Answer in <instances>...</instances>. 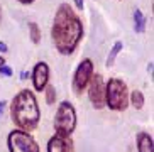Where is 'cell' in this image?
Returning <instances> with one entry per match:
<instances>
[{
    "instance_id": "17",
    "label": "cell",
    "mask_w": 154,
    "mask_h": 152,
    "mask_svg": "<svg viewBox=\"0 0 154 152\" xmlns=\"http://www.w3.org/2000/svg\"><path fill=\"white\" fill-rule=\"evenodd\" d=\"M73 2H75V5H76V9H80V10L85 7V0H73Z\"/></svg>"
},
{
    "instance_id": "9",
    "label": "cell",
    "mask_w": 154,
    "mask_h": 152,
    "mask_svg": "<svg viewBox=\"0 0 154 152\" xmlns=\"http://www.w3.org/2000/svg\"><path fill=\"white\" fill-rule=\"evenodd\" d=\"M48 152H75V149H73V142L69 137L54 135L48 142Z\"/></svg>"
},
{
    "instance_id": "6",
    "label": "cell",
    "mask_w": 154,
    "mask_h": 152,
    "mask_svg": "<svg viewBox=\"0 0 154 152\" xmlns=\"http://www.w3.org/2000/svg\"><path fill=\"white\" fill-rule=\"evenodd\" d=\"M91 76H93V63H91V59L86 58L78 64L75 76H73V90H75V93L80 95L85 91V88L88 86V83L91 80Z\"/></svg>"
},
{
    "instance_id": "2",
    "label": "cell",
    "mask_w": 154,
    "mask_h": 152,
    "mask_svg": "<svg viewBox=\"0 0 154 152\" xmlns=\"http://www.w3.org/2000/svg\"><path fill=\"white\" fill-rule=\"evenodd\" d=\"M10 115L15 125L22 130H34L39 123L41 112H39V105L31 90H22L14 96L10 103Z\"/></svg>"
},
{
    "instance_id": "3",
    "label": "cell",
    "mask_w": 154,
    "mask_h": 152,
    "mask_svg": "<svg viewBox=\"0 0 154 152\" xmlns=\"http://www.w3.org/2000/svg\"><path fill=\"white\" fill-rule=\"evenodd\" d=\"M105 105L113 112H124L129 105L127 85L122 80L112 78L105 85Z\"/></svg>"
},
{
    "instance_id": "10",
    "label": "cell",
    "mask_w": 154,
    "mask_h": 152,
    "mask_svg": "<svg viewBox=\"0 0 154 152\" xmlns=\"http://www.w3.org/2000/svg\"><path fill=\"white\" fill-rule=\"evenodd\" d=\"M152 137L149 134L140 132L137 135V150L139 152H152Z\"/></svg>"
},
{
    "instance_id": "11",
    "label": "cell",
    "mask_w": 154,
    "mask_h": 152,
    "mask_svg": "<svg viewBox=\"0 0 154 152\" xmlns=\"http://www.w3.org/2000/svg\"><path fill=\"white\" fill-rule=\"evenodd\" d=\"M122 49H124L122 41H115L113 46H112V49H110V53H109V56H107V66H109V68L115 63V58L119 56V53H120Z\"/></svg>"
},
{
    "instance_id": "1",
    "label": "cell",
    "mask_w": 154,
    "mask_h": 152,
    "mask_svg": "<svg viewBox=\"0 0 154 152\" xmlns=\"http://www.w3.org/2000/svg\"><path fill=\"white\" fill-rule=\"evenodd\" d=\"M51 36L61 54H71L83 37V26L75 10L68 4H61L54 14Z\"/></svg>"
},
{
    "instance_id": "18",
    "label": "cell",
    "mask_w": 154,
    "mask_h": 152,
    "mask_svg": "<svg viewBox=\"0 0 154 152\" xmlns=\"http://www.w3.org/2000/svg\"><path fill=\"white\" fill-rule=\"evenodd\" d=\"M7 51H9V47H7V44L0 41V53H7Z\"/></svg>"
},
{
    "instance_id": "5",
    "label": "cell",
    "mask_w": 154,
    "mask_h": 152,
    "mask_svg": "<svg viewBox=\"0 0 154 152\" xmlns=\"http://www.w3.org/2000/svg\"><path fill=\"white\" fill-rule=\"evenodd\" d=\"M10 152H39V145L26 130H12L7 137Z\"/></svg>"
},
{
    "instance_id": "7",
    "label": "cell",
    "mask_w": 154,
    "mask_h": 152,
    "mask_svg": "<svg viewBox=\"0 0 154 152\" xmlns=\"http://www.w3.org/2000/svg\"><path fill=\"white\" fill-rule=\"evenodd\" d=\"M88 96L93 108L100 110L105 107V81L102 74H93L88 83Z\"/></svg>"
},
{
    "instance_id": "12",
    "label": "cell",
    "mask_w": 154,
    "mask_h": 152,
    "mask_svg": "<svg viewBox=\"0 0 154 152\" xmlns=\"http://www.w3.org/2000/svg\"><path fill=\"white\" fill-rule=\"evenodd\" d=\"M134 29H136V32H139V34L146 31V17L139 9L134 10Z\"/></svg>"
},
{
    "instance_id": "8",
    "label": "cell",
    "mask_w": 154,
    "mask_h": 152,
    "mask_svg": "<svg viewBox=\"0 0 154 152\" xmlns=\"http://www.w3.org/2000/svg\"><path fill=\"white\" fill-rule=\"evenodd\" d=\"M48 80H49V66L41 61L37 63L32 69V83H34V88L36 90H44L48 86Z\"/></svg>"
},
{
    "instance_id": "4",
    "label": "cell",
    "mask_w": 154,
    "mask_h": 152,
    "mask_svg": "<svg viewBox=\"0 0 154 152\" xmlns=\"http://www.w3.org/2000/svg\"><path fill=\"white\" fill-rule=\"evenodd\" d=\"M76 127V112L69 102H61L54 117V130L56 135L69 137Z\"/></svg>"
},
{
    "instance_id": "21",
    "label": "cell",
    "mask_w": 154,
    "mask_h": 152,
    "mask_svg": "<svg viewBox=\"0 0 154 152\" xmlns=\"http://www.w3.org/2000/svg\"><path fill=\"white\" fill-rule=\"evenodd\" d=\"M2 64H5V59L2 58V56H0V66H2Z\"/></svg>"
},
{
    "instance_id": "16",
    "label": "cell",
    "mask_w": 154,
    "mask_h": 152,
    "mask_svg": "<svg viewBox=\"0 0 154 152\" xmlns=\"http://www.w3.org/2000/svg\"><path fill=\"white\" fill-rule=\"evenodd\" d=\"M0 74H4V76H12V69H10L7 64H2V66H0Z\"/></svg>"
},
{
    "instance_id": "13",
    "label": "cell",
    "mask_w": 154,
    "mask_h": 152,
    "mask_svg": "<svg viewBox=\"0 0 154 152\" xmlns=\"http://www.w3.org/2000/svg\"><path fill=\"white\" fill-rule=\"evenodd\" d=\"M131 103H132V107L137 108V110L142 108L144 107V95L140 93L139 90H134V91L131 93Z\"/></svg>"
},
{
    "instance_id": "14",
    "label": "cell",
    "mask_w": 154,
    "mask_h": 152,
    "mask_svg": "<svg viewBox=\"0 0 154 152\" xmlns=\"http://www.w3.org/2000/svg\"><path fill=\"white\" fill-rule=\"evenodd\" d=\"M29 31H31V39L34 44H39L41 42V29L36 22H29Z\"/></svg>"
},
{
    "instance_id": "19",
    "label": "cell",
    "mask_w": 154,
    "mask_h": 152,
    "mask_svg": "<svg viewBox=\"0 0 154 152\" xmlns=\"http://www.w3.org/2000/svg\"><path fill=\"white\" fill-rule=\"evenodd\" d=\"M4 110H5V102H0V117H2Z\"/></svg>"
},
{
    "instance_id": "15",
    "label": "cell",
    "mask_w": 154,
    "mask_h": 152,
    "mask_svg": "<svg viewBox=\"0 0 154 152\" xmlns=\"http://www.w3.org/2000/svg\"><path fill=\"white\" fill-rule=\"evenodd\" d=\"M44 91H46V102L49 103V105H51V103H54V100H56V90H54V86H51V85L46 86Z\"/></svg>"
},
{
    "instance_id": "22",
    "label": "cell",
    "mask_w": 154,
    "mask_h": 152,
    "mask_svg": "<svg viewBox=\"0 0 154 152\" xmlns=\"http://www.w3.org/2000/svg\"><path fill=\"white\" fill-rule=\"evenodd\" d=\"M0 22H2V7H0Z\"/></svg>"
},
{
    "instance_id": "20",
    "label": "cell",
    "mask_w": 154,
    "mask_h": 152,
    "mask_svg": "<svg viewBox=\"0 0 154 152\" xmlns=\"http://www.w3.org/2000/svg\"><path fill=\"white\" fill-rule=\"evenodd\" d=\"M17 2H20V4H32V2H34V0H17Z\"/></svg>"
}]
</instances>
